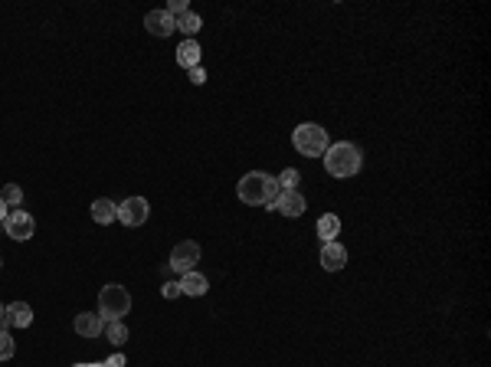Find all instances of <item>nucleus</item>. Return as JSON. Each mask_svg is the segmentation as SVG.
Wrapping results in <instances>:
<instances>
[{"label": "nucleus", "instance_id": "9b49d317", "mask_svg": "<svg viewBox=\"0 0 491 367\" xmlns=\"http://www.w3.org/2000/svg\"><path fill=\"white\" fill-rule=\"evenodd\" d=\"M73 328L82 338H98L102 331H105V322L98 318V312H79L75 315V322H73Z\"/></svg>", "mask_w": 491, "mask_h": 367}, {"label": "nucleus", "instance_id": "f257e3e1", "mask_svg": "<svg viewBox=\"0 0 491 367\" xmlns=\"http://www.w3.org/2000/svg\"><path fill=\"white\" fill-rule=\"evenodd\" d=\"M278 194H282V187H278V181L266 171L245 174L243 181L236 184V197L249 207H272Z\"/></svg>", "mask_w": 491, "mask_h": 367}, {"label": "nucleus", "instance_id": "b1692460", "mask_svg": "<svg viewBox=\"0 0 491 367\" xmlns=\"http://www.w3.org/2000/svg\"><path fill=\"white\" fill-rule=\"evenodd\" d=\"M190 82H193V86H203V82H206V73H203L200 66H193V69H190Z\"/></svg>", "mask_w": 491, "mask_h": 367}, {"label": "nucleus", "instance_id": "6e6552de", "mask_svg": "<svg viewBox=\"0 0 491 367\" xmlns=\"http://www.w3.org/2000/svg\"><path fill=\"white\" fill-rule=\"evenodd\" d=\"M269 210H275V214H282V216H301L305 210H308V200L299 194V190H282V194L275 197V204L269 207Z\"/></svg>", "mask_w": 491, "mask_h": 367}, {"label": "nucleus", "instance_id": "7ed1b4c3", "mask_svg": "<svg viewBox=\"0 0 491 367\" xmlns=\"http://www.w3.org/2000/svg\"><path fill=\"white\" fill-rule=\"evenodd\" d=\"M128 312H131V292L125 289V285L112 282V285H105V289L98 292V318L105 324L121 322Z\"/></svg>", "mask_w": 491, "mask_h": 367}, {"label": "nucleus", "instance_id": "a878e982", "mask_svg": "<svg viewBox=\"0 0 491 367\" xmlns=\"http://www.w3.org/2000/svg\"><path fill=\"white\" fill-rule=\"evenodd\" d=\"M0 331H7V305H0Z\"/></svg>", "mask_w": 491, "mask_h": 367}, {"label": "nucleus", "instance_id": "5701e85b", "mask_svg": "<svg viewBox=\"0 0 491 367\" xmlns=\"http://www.w3.org/2000/svg\"><path fill=\"white\" fill-rule=\"evenodd\" d=\"M160 292H164V299H177V295H183L181 282H164V289H160Z\"/></svg>", "mask_w": 491, "mask_h": 367}, {"label": "nucleus", "instance_id": "2eb2a0df", "mask_svg": "<svg viewBox=\"0 0 491 367\" xmlns=\"http://www.w3.org/2000/svg\"><path fill=\"white\" fill-rule=\"evenodd\" d=\"M177 66H183V69L200 66V43H197V40H183V43L177 46Z\"/></svg>", "mask_w": 491, "mask_h": 367}, {"label": "nucleus", "instance_id": "9d476101", "mask_svg": "<svg viewBox=\"0 0 491 367\" xmlns=\"http://www.w3.org/2000/svg\"><path fill=\"white\" fill-rule=\"evenodd\" d=\"M144 30L154 33V36H171V33L177 30V23H174V17L167 10H151L148 17H144Z\"/></svg>", "mask_w": 491, "mask_h": 367}, {"label": "nucleus", "instance_id": "aec40b11", "mask_svg": "<svg viewBox=\"0 0 491 367\" xmlns=\"http://www.w3.org/2000/svg\"><path fill=\"white\" fill-rule=\"evenodd\" d=\"M0 200H3L7 207H20L23 204V190L17 187V184H7V187H3V194H0Z\"/></svg>", "mask_w": 491, "mask_h": 367}, {"label": "nucleus", "instance_id": "c85d7f7f", "mask_svg": "<svg viewBox=\"0 0 491 367\" xmlns=\"http://www.w3.org/2000/svg\"><path fill=\"white\" fill-rule=\"evenodd\" d=\"M0 266H3V256H0Z\"/></svg>", "mask_w": 491, "mask_h": 367}, {"label": "nucleus", "instance_id": "6ab92c4d", "mask_svg": "<svg viewBox=\"0 0 491 367\" xmlns=\"http://www.w3.org/2000/svg\"><path fill=\"white\" fill-rule=\"evenodd\" d=\"M275 181H278V187H282V190H295V187H299V181H301V174L295 171V167H285V171L278 174Z\"/></svg>", "mask_w": 491, "mask_h": 367}, {"label": "nucleus", "instance_id": "cd10ccee", "mask_svg": "<svg viewBox=\"0 0 491 367\" xmlns=\"http://www.w3.org/2000/svg\"><path fill=\"white\" fill-rule=\"evenodd\" d=\"M73 367H105V364H73Z\"/></svg>", "mask_w": 491, "mask_h": 367}, {"label": "nucleus", "instance_id": "f03ea898", "mask_svg": "<svg viewBox=\"0 0 491 367\" xmlns=\"http://www.w3.org/2000/svg\"><path fill=\"white\" fill-rule=\"evenodd\" d=\"M361 164H363V154L351 141H338V144H331L324 151V167H328L331 177H354L361 171Z\"/></svg>", "mask_w": 491, "mask_h": 367}, {"label": "nucleus", "instance_id": "bb28decb", "mask_svg": "<svg viewBox=\"0 0 491 367\" xmlns=\"http://www.w3.org/2000/svg\"><path fill=\"white\" fill-rule=\"evenodd\" d=\"M7 216H10V207H7V204H3V200H0V223H3Z\"/></svg>", "mask_w": 491, "mask_h": 367}, {"label": "nucleus", "instance_id": "4be33fe9", "mask_svg": "<svg viewBox=\"0 0 491 367\" xmlns=\"http://www.w3.org/2000/svg\"><path fill=\"white\" fill-rule=\"evenodd\" d=\"M187 10H190V3H187V0H171V3H167V13H171L174 20H177V17H183Z\"/></svg>", "mask_w": 491, "mask_h": 367}, {"label": "nucleus", "instance_id": "f3484780", "mask_svg": "<svg viewBox=\"0 0 491 367\" xmlns=\"http://www.w3.org/2000/svg\"><path fill=\"white\" fill-rule=\"evenodd\" d=\"M174 23H177V30H181L183 36H187V40H193V36L200 33V27H203V20H200V17H197L193 10H187L183 17H177Z\"/></svg>", "mask_w": 491, "mask_h": 367}, {"label": "nucleus", "instance_id": "4468645a", "mask_svg": "<svg viewBox=\"0 0 491 367\" xmlns=\"http://www.w3.org/2000/svg\"><path fill=\"white\" fill-rule=\"evenodd\" d=\"M92 220H96V223H102V227H108L112 220H118V204H112L108 197H98V200H92Z\"/></svg>", "mask_w": 491, "mask_h": 367}, {"label": "nucleus", "instance_id": "dca6fc26", "mask_svg": "<svg viewBox=\"0 0 491 367\" xmlns=\"http://www.w3.org/2000/svg\"><path fill=\"white\" fill-rule=\"evenodd\" d=\"M318 237H321V243H334V239L341 237V220L334 214H324L318 220Z\"/></svg>", "mask_w": 491, "mask_h": 367}, {"label": "nucleus", "instance_id": "39448f33", "mask_svg": "<svg viewBox=\"0 0 491 367\" xmlns=\"http://www.w3.org/2000/svg\"><path fill=\"white\" fill-rule=\"evenodd\" d=\"M148 216H151V204L144 197H128V200L118 204V220L125 227H141V223H148Z\"/></svg>", "mask_w": 491, "mask_h": 367}, {"label": "nucleus", "instance_id": "ddd939ff", "mask_svg": "<svg viewBox=\"0 0 491 367\" xmlns=\"http://www.w3.org/2000/svg\"><path fill=\"white\" fill-rule=\"evenodd\" d=\"M7 324H13V328H30V324H33V308L27 302H10V305H7Z\"/></svg>", "mask_w": 491, "mask_h": 367}, {"label": "nucleus", "instance_id": "0eeeda50", "mask_svg": "<svg viewBox=\"0 0 491 367\" xmlns=\"http://www.w3.org/2000/svg\"><path fill=\"white\" fill-rule=\"evenodd\" d=\"M3 230H7V237L17 239V243H27V239L36 233V223H33V216L27 210H13L7 220H3Z\"/></svg>", "mask_w": 491, "mask_h": 367}, {"label": "nucleus", "instance_id": "412c9836", "mask_svg": "<svg viewBox=\"0 0 491 367\" xmlns=\"http://www.w3.org/2000/svg\"><path fill=\"white\" fill-rule=\"evenodd\" d=\"M13 351H17V345H13L10 331H0V361H10Z\"/></svg>", "mask_w": 491, "mask_h": 367}, {"label": "nucleus", "instance_id": "423d86ee", "mask_svg": "<svg viewBox=\"0 0 491 367\" xmlns=\"http://www.w3.org/2000/svg\"><path fill=\"white\" fill-rule=\"evenodd\" d=\"M200 262V246L193 243V239H183V243H177L171 253V269L174 272H193V266Z\"/></svg>", "mask_w": 491, "mask_h": 367}, {"label": "nucleus", "instance_id": "f8f14e48", "mask_svg": "<svg viewBox=\"0 0 491 367\" xmlns=\"http://www.w3.org/2000/svg\"><path fill=\"white\" fill-rule=\"evenodd\" d=\"M206 289H210V282H206V276H203V272H183V279H181V292H183V295L200 299V295H206Z\"/></svg>", "mask_w": 491, "mask_h": 367}, {"label": "nucleus", "instance_id": "20e7f679", "mask_svg": "<svg viewBox=\"0 0 491 367\" xmlns=\"http://www.w3.org/2000/svg\"><path fill=\"white\" fill-rule=\"evenodd\" d=\"M292 144H295V151L305 154V158H324V151L331 148V138H328V131L321 128V125H299V128L292 131Z\"/></svg>", "mask_w": 491, "mask_h": 367}, {"label": "nucleus", "instance_id": "a211bd4d", "mask_svg": "<svg viewBox=\"0 0 491 367\" xmlns=\"http://www.w3.org/2000/svg\"><path fill=\"white\" fill-rule=\"evenodd\" d=\"M105 341H112L115 347L125 345V341H128V328H125V322H108L105 324Z\"/></svg>", "mask_w": 491, "mask_h": 367}, {"label": "nucleus", "instance_id": "1a4fd4ad", "mask_svg": "<svg viewBox=\"0 0 491 367\" xmlns=\"http://www.w3.org/2000/svg\"><path fill=\"white\" fill-rule=\"evenodd\" d=\"M321 266L328 272L344 269V266H347V249H344L338 239H334V243H324V246H321Z\"/></svg>", "mask_w": 491, "mask_h": 367}, {"label": "nucleus", "instance_id": "393cba45", "mask_svg": "<svg viewBox=\"0 0 491 367\" xmlns=\"http://www.w3.org/2000/svg\"><path fill=\"white\" fill-rule=\"evenodd\" d=\"M105 367H125V354H112L105 361Z\"/></svg>", "mask_w": 491, "mask_h": 367}]
</instances>
